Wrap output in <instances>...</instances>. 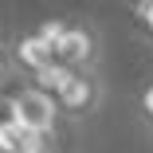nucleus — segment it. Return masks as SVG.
Returning <instances> with one entry per match:
<instances>
[{"label":"nucleus","instance_id":"1","mask_svg":"<svg viewBox=\"0 0 153 153\" xmlns=\"http://www.w3.org/2000/svg\"><path fill=\"white\" fill-rule=\"evenodd\" d=\"M55 59L67 63L75 75L98 71L102 67V32L90 20H71L63 39H59V47H55Z\"/></svg>","mask_w":153,"mask_h":153},{"label":"nucleus","instance_id":"2","mask_svg":"<svg viewBox=\"0 0 153 153\" xmlns=\"http://www.w3.org/2000/svg\"><path fill=\"white\" fill-rule=\"evenodd\" d=\"M12 106H16V126L24 134H47V137L59 134L63 114H59L55 94H47V90H39L32 82H24L16 94H12Z\"/></svg>","mask_w":153,"mask_h":153},{"label":"nucleus","instance_id":"3","mask_svg":"<svg viewBox=\"0 0 153 153\" xmlns=\"http://www.w3.org/2000/svg\"><path fill=\"white\" fill-rule=\"evenodd\" d=\"M59 114H63L67 122H86L94 118L106 102V79L102 71H86V75H75L63 90H59Z\"/></svg>","mask_w":153,"mask_h":153},{"label":"nucleus","instance_id":"4","mask_svg":"<svg viewBox=\"0 0 153 153\" xmlns=\"http://www.w3.org/2000/svg\"><path fill=\"white\" fill-rule=\"evenodd\" d=\"M51 63H55V47H51L47 39H39V36H20V39L12 43V67H20L27 79L39 75V71L51 67Z\"/></svg>","mask_w":153,"mask_h":153},{"label":"nucleus","instance_id":"5","mask_svg":"<svg viewBox=\"0 0 153 153\" xmlns=\"http://www.w3.org/2000/svg\"><path fill=\"white\" fill-rule=\"evenodd\" d=\"M71 79H75V71H71L67 63H59V59H55L51 67H43L39 75H32L27 82H32V86H39V90H47V94H55V98H59V90H63V86H67Z\"/></svg>","mask_w":153,"mask_h":153},{"label":"nucleus","instance_id":"6","mask_svg":"<svg viewBox=\"0 0 153 153\" xmlns=\"http://www.w3.org/2000/svg\"><path fill=\"white\" fill-rule=\"evenodd\" d=\"M59 145H55V137H47V134H24L20 137V145H16V153H55Z\"/></svg>","mask_w":153,"mask_h":153},{"label":"nucleus","instance_id":"7","mask_svg":"<svg viewBox=\"0 0 153 153\" xmlns=\"http://www.w3.org/2000/svg\"><path fill=\"white\" fill-rule=\"evenodd\" d=\"M137 114H141V122H145L149 134H153V82L141 86V94H137Z\"/></svg>","mask_w":153,"mask_h":153},{"label":"nucleus","instance_id":"8","mask_svg":"<svg viewBox=\"0 0 153 153\" xmlns=\"http://www.w3.org/2000/svg\"><path fill=\"white\" fill-rule=\"evenodd\" d=\"M8 75V63H4V51H0V79Z\"/></svg>","mask_w":153,"mask_h":153},{"label":"nucleus","instance_id":"9","mask_svg":"<svg viewBox=\"0 0 153 153\" xmlns=\"http://www.w3.org/2000/svg\"><path fill=\"white\" fill-rule=\"evenodd\" d=\"M0 36H4V27H0Z\"/></svg>","mask_w":153,"mask_h":153}]
</instances>
